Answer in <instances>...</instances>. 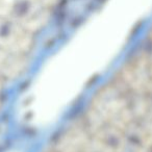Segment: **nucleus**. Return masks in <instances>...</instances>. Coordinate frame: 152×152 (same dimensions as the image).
Listing matches in <instances>:
<instances>
[{
    "instance_id": "4",
    "label": "nucleus",
    "mask_w": 152,
    "mask_h": 152,
    "mask_svg": "<svg viewBox=\"0 0 152 152\" xmlns=\"http://www.w3.org/2000/svg\"><path fill=\"white\" fill-rule=\"evenodd\" d=\"M39 7H43V9L49 10L51 7L56 3L57 0H32Z\"/></svg>"
},
{
    "instance_id": "1",
    "label": "nucleus",
    "mask_w": 152,
    "mask_h": 152,
    "mask_svg": "<svg viewBox=\"0 0 152 152\" xmlns=\"http://www.w3.org/2000/svg\"><path fill=\"white\" fill-rule=\"evenodd\" d=\"M4 18H0V46L7 52L25 55L32 46V32Z\"/></svg>"
},
{
    "instance_id": "2",
    "label": "nucleus",
    "mask_w": 152,
    "mask_h": 152,
    "mask_svg": "<svg viewBox=\"0 0 152 152\" xmlns=\"http://www.w3.org/2000/svg\"><path fill=\"white\" fill-rule=\"evenodd\" d=\"M25 61L23 54H16L3 50L2 55L0 56V72L7 77L19 76L24 71Z\"/></svg>"
},
{
    "instance_id": "3",
    "label": "nucleus",
    "mask_w": 152,
    "mask_h": 152,
    "mask_svg": "<svg viewBox=\"0 0 152 152\" xmlns=\"http://www.w3.org/2000/svg\"><path fill=\"white\" fill-rule=\"evenodd\" d=\"M16 0H0V18L7 17L13 10Z\"/></svg>"
}]
</instances>
